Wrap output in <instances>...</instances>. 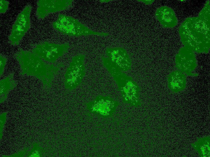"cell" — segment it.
Returning a JSON list of instances; mask_svg holds the SVG:
<instances>
[{
    "mask_svg": "<svg viewBox=\"0 0 210 157\" xmlns=\"http://www.w3.org/2000/svg\"><path fill=\"white\" fill-rule=\"evenodd\" d=\"M180 40L184 46L194 52L207 53L210 49V27L198 17L187 18L179 29Z\"/></svg>",
    "mask_w": 210,
    "mask_h": 157,
    "instance_id": "obj_1",
    "label": "cell"
},
{
    "mask_svg": "<svg viewBox=\"0 0 210 157\" xmlns=\"http://www.w3.org/2000/svg\"><path fill=\"white\" fill-rule=\"evenodd\" d=\"M100 58L102 64L112 76L124 100L132 105H138L140 88L137 84L107 57L101 56Z\"/></svg>",
    "mask_w": 210,
    "mask_h": 157,
    "instance_id": "obj_2",
    "label": "cell"
},
{
    "mask_svg": "<svg viewBox=\"0 0 210 157\" xmlns=\"http://www.w3.org/2000/svg\"><path fill=\"white\" fill-rule=\"evenodd\" d=\"M55 30L62 34L73 37L93 35L101 37L109 35L108 33L94 31L73 17L59 14L52 24Z\"/></svg>",
    "mask_w": 210,
    "mask_h": 157,
    "instance_id": "obj_3",
    "label": "cell"
},
{
    "mask_svg": "<svg viewBox=\"0 0 210 157\" xmlns=\"http://www.w3.org/2000/svg\"><path fill=\"white\" fill-rule=\"evenodd\" d=\"M15 57L23 71L33 72H43L53 77L64 66L62 63L56 65L47 64L33 52L23 50L17 52Z\"/></svg>",
    "mask_w": 210,
    "mask_h": 157,
    "instance_id": "obj_4",
    "label": "cell"
},
{
    "mask_svg": "<svg viewBox=\"0 0 210 157\" xmlns=\"http://www.w3.org/2000/svg\"><path fill=\"white\" fill-rule=\"evenodd\" d=\"M85 59L83 54L72 57L65 75L64 84L67 89L72 90L81 84L86 73Z\"/></svg>",
    "mask_w": 210,
    "mask_h": 157,
    "instance_id": "obj_5",
    "label": "cell"
},
{
    "mask_svg": "<svg viewBox=\"0 0 210 157\" xmlns=\"http://www.w3.org/2000/svg\"><path fill=\"white\" fill-rule=\"evenodd\" d=\"M31 10V5H27L18 15L8 37V40L12 45H18L30 29Z\"/></svg>",
    "mask_w": 210,
    "mask_h": 157,
    "instance_id": "obj_6",
    "label": "cell"
},
{
    "mask_svg": "<svg viewBox=\"0 0 210 157\" xmlns=\"http://www.w3.org/2000/svg\"><path fill=\"white\" fill-rule=\"evenodd\" d=\"M70 47L68 43L57 44L45 41L34 45L32 52L45 61L54 62L67 53Z\"/></svg>",
    "mask_w": 210,
    "mask_h": 157,
    "instance_id": "obj_7",
    "label": "cell"
},
{
    "mask_svg": "<svg viewBox=\"0 0 210 157\" xmlns=\"http://www.w3.org/2000/svg\"><path fill=\"white\" fill-rule=\"evenodd\" d=\"M175 63L177 70L186 75H198L193 72L197 67V60L195 52L189 47L184 46L180 49L176 56Z\"/></svg>",
    "mask_w": 210,
    "mask_h": 157,
    "instance_id": "obj_8",
    "label": "cell"
},
{
    "mask_svg": "<svg viewBox=\"0 0 210 157\" xmlns=\"http://www.w3.org/2000/svg\"><path fill=\"white\" fill-rule=\"evenodd\" d=\"M72 0H39L37 2L36 16L43 19L49 14L63 11L71 8Z\"/></svg>",
    "mask_w": 210,
    "mask_h": 157,
    "instance_id": "obj_9",
    "label": "cell"
},
{
    "mask_svg": "<svg viewBox=\"0 0 210 157\" xmlns=\"http://www.w3.org/2000/svg\"><path fill=\"white\" fill-rule=\"evenodd\" d=\"M105 55L122 71H127L131 69L132 60L126 50L120 47H107Z\"/></svg>",
    "mask_w": 210,
    "mask_h": 157,
    "instance_id": "obj_10",
    "label": "cell"
},
{
    "mask_svg": "<svg viewBox=\"0 0 210 157\" xmlns=\"http://www.w3.org/2000/svg\"><path fill=\"white\" fill-rule=\"evenodd\" d=\"M117 102L110 97L98 96L86 104L91 112L102 114H109L115 109Z\"/></svg>",
    "mask_w": 210,
    "mask_h": 157,
    "instance_id": "obj_11",
    "label": "cell"
},
{
    "mask_svg": "<svg viewBox=\"0 0 210 157\" xmlns=\"http://www.w3.org/2000/svg\"><path fill=\"white\" fill-rule=\"evenodd\" d=\"M155 16L161 25L165 28L173 27L178 23L175 13L172 9L167 6H162L157 9Z\"/></svg>",
    "mask_w": 210,
    "mask_h": 157,
    "instance_id": "obj_12",
    "label": "cell"
},
{
    "mask_svg": "<svg viewBox=\"0 0 210 157\" xmlns=\"http://www.w3.org/2000/svg\"><path fill=\"white\" fill-rule=\"evenodd\" d=\"M168 87L172 92L177 93L184 90L186 85V75L176 70L171 72L167 78Z\"/></svg>",
    "mask_w": 210,
    "mask_h": 157,
    "instance_id": "obj_13",
    "label": "cell"
},
{
    "mask_svg": "<svg viewBox=\"0 0 210 157\" xmlns=\"http://www.w3.org/2000/svg\"><path fill=\"white\" fill-rule=\"evenodd\" d=\"M192 146L201 156L210 157L209 137L199 139L192 144Z\"/></svg>",
    "mask_w": 210,
    "mask_h": 157,
    "instance_id": "obj_14",
    "label": "cell"
},
{
    "mask_svg": "<svg viewBox=\"0 0 210 157\" xmlns=\"http://www.w3.org/2000/svg\"><path fill=\"white\" fill-rule=\"evenodd\" d=\"M198 17L210 27L209 1L208 0L206 2L204 7L199 13Z\"/></svg>",
    "mask_w": 210,
    "mask_h": 157,
    "instance_id": "obj_15",
    "label": "cell"
},
{
    "mask_svg": "<svg viewBox=\"0 0 210 157\" xmlns=\"http://www.w3.org/2000/svg\"><path fill=\"white\" fill-rule=\"evenodd\" d=\"M9 2L5 0L0 1V13L4 14L6 12L8 9Z\"/></svg>",
    "mask_w": 210,
    "mask_h": 157,
    "instance_id": "obj_16",
    "label": "cell"
},
{
    "mask_svg": "<svg viewBox=\"0 0 210 157\" xmlns=\"http://www.w3.org/2000/svg\"><path fill=\"white\" fill-rule=\"evenodd\" d=\"M6 61V59L3 56H0V68L3 69L5 67Z\"/></svg>",
    "mask_w": 210,
    "mask_h": 157,
    "instance_id": "obj_17",
    "label": "cell"
},
{
    "mask_svg": "<svg viewBox=\"0 0 210 157\" xmlns=\"http://www.w3.org/2000/svg\"><path fill=\"white\" fill-rule=\"evenodd\" d=\"M142 2H143L144 3H145L146 4H151L152 3V2H154V1L150 0L149 1H148V0H147V1L142 0Z\"/></svg>",
    "mask_w": 210,
    "mask_h": 157,
    "instance_id": "obj_18",
    "label": "cell"
}]
</instances>
